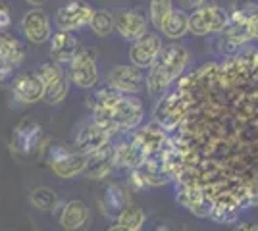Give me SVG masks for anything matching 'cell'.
I'll return each mask as SVG.
<instances>
[{
	"label": "cell",
	"mask_w": 258,
	"mask_h": 231,
	"mask_svg": "<svg viewBox=\"0 0 258 231\" xmlns=\"http://www.w3.org/2000/svg\"><path fill=\"white\" fill-rule=\"evenodd\" d=\"M185 104L162 160L177 187L201 191L216 223L258 204V50L239 48L177 79Z\"/></svg>",
	"instance_id": "6da1fadb"
},
{
	"label": "cell",
	"mask_w": 258,
	"mask_h": 231,
	"mask_svg": "<svg viewBox=\"0 0 258 231\" xmlns=\"http://www.w3.org/2000/svg\"><path fill=\"white\" fill-rule=\"evenodd\" d=\"M91 120L104 131L114 135H127L139 129L145 120V108L137 97L121 95L114 89H98L89 99Z\"/></svg>",
	"instance_id": "7a4b0ae2"
},
{
	"label": "cell",
	"mask_w": 258,
	"mask_h": 231,
	"mask_svg": "<svg viewBox=\"0 0 258 231\" xmlns=\"http://www.w3.org/2000/svg\"><path fill=\"white\" fill-rule=\"evenodd\" d=\"M189 62L187 48L179 43L164 44L160 54L149 67L145 75V89L151 97H162L166 91H170L172 85L177 83V79L185 73V67Z\"/></svg>",
	"instance_id": "3957f363"
},
{
	"label": "cell",
	"mask_w": 258,
	"mask_h": 231,
	"mask_svg": "<svg viewBox=\"0 0 258 231\" xmlns=\"http://www.w3.org/2000/svg\"><path fill=\"white\" fill-rule=\"evenodd\" d=\"M227 14V27L220 33V52L224 56L233 54L250 41H258V4L239 0Z\"/></svg>",
	"instance_id": "277c9868"
},
{
	"label": "cell",
	"mask_w": 258,
	"mask_h": 231,
	"mask_svg": "<svg viewBox=\"0 0 258 231\" xmlns=\"http://www.w3.org/2000/svg\"><path fill=\"white\" fill-rule=\"evenodd\" d=\"M44 158L52 174L60 179H74L77 176H83L87 168V156L76 152L72 146H66V144L48 146Z\"/></svg>",
	"instance_id": "5b68a950"
},
{
	"label": "cell",
	"mask_w": 258,
	"mask_h": 231,
	"mask_svg": "<svg viewBox=\"0 0 258 231\" xmlns=\"http://www.w3.org/2000/svg\"><path fill=\"white\" fill-rule=\"evenodd\" d=\"M183 118H185V104H183L177 89L173 87L170 91H166L160 97V100L154 104L152 121L158 123L168 135H173L179 129Z\"/></svg>",
	"instance_id": "8992f818"
},
{
	"label": "cell",
	"mask_w": 258,
	"mask_h": 231,
	"mask_svg": "<svg viewBox=\"0 0 258 231\" xmlns=\"http://www.w3.org/2000/svg\"><path fill=\"white\" fill-rule=\"evenodd\" d=\"M229 14L218 4H203L189 14V33L195 37H206L222 33L227 27Z\"/></svg>",
	"instance_id": "52a82bcc"
},
{
	"label": "cell",
	"mask_w": 258,
	"mask_h": 231,
	"mask_svg": "<svg viewBox=\"0 0 258 231\" xmlns=\"http://www.w3.org/2000/svg\"><path fill=\"white\" fill-rule=\"evenodd\" d=\"M66 73L70 85L79 89H95L100 81V71L97 66V50L95 48H81L79 54L68 64Z\"/></svg>",
	"instance_id": "ba28073f"
},
{
	"label": "cell",
	"mask_w": 258,
	"mask_h": 231,
	"mask_svg": "<svg viewBox=\"0 0 258 231\" xmlns=\"http://www.w3.org/2000/svg\"><path fill=\"white\" fill-rule=\"evenodd\" d=\"M93 14H95V8L85 0H68L58 8L54 23H56L58 31L76 33V31H81L83 27L91 25Z\"/></svg>",
	"instance_id": "9c48e42d"
},
{
	"label": "cell",
	"mask_w": 258,
	"mask_h": 231,
	"mask_svg": "<svg viewBox=\"0 0 258 231\" xmlns=\"http://www.w3.org/2000/svg\"><path fill=\"white\" fill-rule=\"evenodd\" d=\"M37 73L44 85V102L50 106H60L70 93V79L66 69L54 62H44L39 66Z\"/></svg>",
	"instance_id": "30bf717a"
},
{
	"label": "cell",
	"mask_w": 258,
	"mask_h": 231,
	"mask_svg": "<svg viewBox=\"0 0 258 231\" xmlns=\"http://www.w3.org/2000/svg\"><path fill=\"white\" fill-rule=\"evenodd\" d=\"M106 87L114 89L121 95L137 97L145 89V73L143 69L131 64H119L106 73Z\"/></svg>",
	"instance_id": "8fae6325"
},
{
	"label": "cell",
	"mask_w": 258,
	"mask_h": 231,
	"mask_svg": "<svg viewBox=\"0 0 258 231\" xmlns=\"http://www.w3.org/2000/svg\"><path fill=\"white\" fill-rule=\"evenodd\" d=\"M110 143H112V135L108 131H104L98 123H95V121L89 118V120H85L77 127L72 148L76 152L83 154V156H91L93 152L104 148Z\"/></svg>",
	"instance_id": "7c38bea8"
},
{
	"label": "cell",
	"mask_w": 258,
	"mask_h": 231,
	"mask_svg": "<svg viewBox=\"0 0 258 231\" xmlns=\"http://www.w3.org/2000/svg\"><path fill=\"white\" fill-rule=\"evenodd\" d=\"M52 212L56 221L60 223V227L64 231H83L91 220V210L81 198H72V200L60 202Z\"/></svg>",
	"instance_id": "4fadbf2b"
},
{
	"label": "cell",
	"mask_w": 258,
	"mask_h": 231,
	"mask_svg": "<svg viewBox=\"0 0 258 231\" xmlns=\"http://www.w3.org/2000/svg\"><path fill=\"white\" fill-rule=\"evenodd\" d=\"M12 148L20 156H31L37 150H44L43 127L35 120H23L12 135Z\"/></svg>",
	"instance_id": "5bb4252c"
},
{
	"label": "cell",
	"mask_w": 258,
	"mask_h": 231,
	"mask_svg": "<svg viewBox=\"0 0 258 231\" xmlns=\"http://www.w3.org/2000/svg\"><path fill=\"white\" fill-rule=\"evenodd\" d=\"M12 95L18 104H37L44 99V85L37 71L20 73L12 81Z\"/></svg>",
	"instance_id": "9a60e30c"
},
{
	"label": "cell",
	"mask_w": 258,
	"mask_h": 231,
	"mask_svg": "<svg viewBox=\"0 0 258 231\" xmlns=\"http://www.w3.org/2000/svg\"><path fill=\"white\" fill-rule=\"evenodd\" d=\"M162 46V35L158 33H147L141 37L139 41L131 43L129 46V62L131 66L139 67V69H149L152 62L156 60V56L160 54Z\"/></svg>",
	"instance_id": "2e32d148"
},
{
	"label": "cell",
	"mask_w": 258,
	"mask_h": 231,
	"mask_svg": "<svg viewBox=\"0 0 258 231\" xmlns=\"http://www.w3.org/2000/svg\"><path fill=\"white\" fill-rule=\"evenodd\" d=\"M129 137L145 152L147 158H151V156H156V154L162 152V148L168 143L170 135L164 131L158 123L151 121L147 125H141L139 129H135L133 133H129Z\"/></svg>",
	"instance_id": "e0dca14e"
},
{
	"label": "cell",
	"mask_w": 258,
	"mask_h": 231,
	"mask_svg": "<svg viewBox=\"0 0 258 231\" xmlns=\"http://www.w3.org/2000/svg\"><path fill=\"white\" fill-rule=\"evenodd\" d=\"M22 31L25 35V39L33 44H44L46 41H50L52 25H50L48 14L41 8L29 10L22 20Z\"/></svg>",
	"instance_id": "ac0fdd59"
},
{
	"label": "cell",
	"mask_w": 258,
	"mask_h": 231,
	"mask_svg": "<svg viewBox=\"0 0 258 231\" xmlns=\"http://www.w3.org/2000/svg\"><path fill=\"white\" fill-rule=\"evenodd\" d=\"M116 31L129 43L139 41L149 33V18L141 10H125L116 16Z\"/></svg>",
	"instance_id": "d6986e66"
},
{
	"label": "cell",
	"mask_w": 258,
	"mask_h": 231,
	"mask_svg": "<svg viewBox=\"0 0 258 231\" xmlns=\"http://www.w3.org/2000/svg\"><path fill=\"white\" fill-rule=\"evenodd\" d=\"M50 58H52L54 64H58V66H68L77 54H79V50L83 48L79 41H77V37L74 33H68V31H56L52 33L50 37Z\"/></svg>",
	"instance_id": "ffe728a7"
},
{
	"label": "cell",
	"mask_w": 258,
	"mask_h": 231,
	"mask_svg": "<svg viewBox=\"0 0 258 231\" xmlns=\"http://www.w3.org/2000/svg\"><path fill=\"white\" fill-rule=\"evenodd\" d=\"M129 204H131V198L127 191L118 183H108L98 198V206H100V212L104 214V218L114 221L118 220V216Z\"/></svg>",
	"instance_id": "44dd1931"
},
{
	"label": "cell",
	"mask_w": 258,
	"mask_h": 231,
	"mask_svg": "<svg viewBox=\"0 0 258 231\" xmlns=\"http://www.w3.org/2000/svg\"><path fill=\"white\" fill-rule=\"evenodd\" d=\"M114 168H116V164H114V144L110 143L104 148L87 156V168L83 176L91 181H100V179L110 176L114 172Z\"/></svg>",
	"instance_id": "7402d4cb"
},
{
	"label": "cell",
	"mask_w": 258,
	"mask_h": 231,
	"mask_svg": "<svg viewBox=\"0 0 258 231\" xmlns=\"http://www.w3.org/2000/svg\"><path fill=\"white\" fill-rule=\"evenodd\" d=\"M112 144H114V164H116V168L133 172V170H139L141 166L149 160L139 146L131 141V137H123L121 141Z\"/></svg>",
	"instance_id": "603a6c76"
},
{
	"label": "cell",
	"mask_w": 258,
	"mask_h": 231,
	"mask_svg": "<svg viewBox=\"0 0 258 231\" xmlns=\"http://www.w3.org/2000/svg\"><path fill=\"white\" fill-rule=\"evenodd\" d=\"M175 200H177V204L181 208L191 212L197 218H205V220L210 218L212 206H210V202L206 200V197L201 191L189 187H177V191H175Z\"/></svg>",
	"instance_id": "cb8c5ba5"
},
{
	"label": "cell",
	"mask_w": 258,
	"mask_h": 231,
	"mask_svg": "<svg viewBox=\"0 0 258 231\" xmlns=\"http://www.w3.org/2000/svg\"><path fill=\"white\" fill-rule=\"evenodd\" d=\"M160 35L170 39V41H177V39H183L185 35L189 33V14L181 8H173L170 12V16L162 22L160 25Z\"/></svg>",
	"instance_id": "d4e9b609"
},
{
	"label": "cell",
	"mask_w": 258,
	"mask_h": 231,
	"mask_svg": "<svg viewBox=\"0 0 258 231\" xmlns=\"http://www.w3.org/2000/svg\"><path fill=\"white\" fill-rule=\"evenodd\" d=\"M0 58L14 67H18L25 60V46L16 35L0 31Z\"/></svg>",
	"instance_id": "484cf974"
},
{
	"label": "cell",
	"mask_w": 258,
	"mask_h": 231,
	"mask_svg": "<svg viewBox=\"0 0 258 231\" xmlns=\"http://www.w3.org/2000/svg\"><path fill=\"white\" fill-rule=\"evenodd\" d=\"M29 202L37 210H41V212H52L60 204V198H58V195L50 187L39 185V187H35L29 193Z\"/></svg>",
	"instance_id": "4316f807"
},
{
	"label": "cell",
	"mask_w": 258,
	"mask_h": 231,
	"mask_svg": "<svg viewBox=\"0 0 258 231\" xmlns=\"http://www.w3.org/2000/svg\"><path fill=\"white\" fill-rule=\"evenodd\" d=\"M116 223L123 225V227L129 231H143L145 225H147V214H145V210L139 208V206L129 204L127 208L118 216Z\"/></svg>",
	"instance_id": "83f0119b"
},
{
	"label": "cell",
	"mask_w": 258,
	"mask_h": 231,
	"mask_svg": "<svg viewBox=\"0 0 258 231\" xmlns=\"http://www.w3.org/2000/svg\"><path fill=\"white\" fill-rule=\"evenodd\" d=\"M89 27L98 37H108V35L116 29V16L108 10H95Z\"/></svg>",
	"instance_id": "f1b7e54d"
},
{
	"label": "cell",
	"mask_w": 258,
	"mask_h": 231,
	"mask_svg": "<svg viewBox=\"0 0 258 231\" xmlns=\"http://www.w3.org/2000/svg\"><path fill=\"white\" fill-rule=\"evenodd\" d=\"M173 10V0H151L149 2V22L160 29L162 22L170 16V12Z\"/></svg>",
	"instance_id": "f546056e"
},
{
	"label": "cell",
	"mask_w": 258,
	"mask_h": 231,
	"mask_svg": "<svg viewBox=\"0 0 258 231\" xmlns=\"http://www.w3.org/2000/svg\"><path fill=\"white\" fill-rule=\"evenodd\" d=\"M10 23H12L10 6H8V4H4V2H0V31H2V29H6Z\"/></svg>",
	"instance_id": "4dcf8cb0"
},
{
	"label": "cell",
	"mask_w": 258,
	"mask_h": 231,
	"mask_svg": "<svg viewBox=\"0 0 258 231\" xmlns=\"http://www.w3.org/2000/svg\"><path fill=\"white\" fill-rule=\"evenodd\" d=\"M14 69H16V67L12 66V64H8L6 60L0 58V81H6V79L14 73Z\"/></svg>",
	"instance_id": "1f68e13d"
},
{
	"label": "cell",
	"mask_w": 258,
	"mask_h": 231,
	"mask_svg": "<svg viewBox=\"0 0 258 231\" xmlns=\"http://www.w3.org/2000/svg\"><path fill=\"white\" fill-rule=\"evenodd\" d=\"M143 231H170V227H168V223H164V221H152V223L147 221V225H145Z\"/></svg>",
	"instance_id": "d6a6232c"
},
{
	"label": "cell",
	"mask_w": 258,
	"mask_h": 231,
	"mask_svg": "<svg viewBox=\"0 0 258 231\" xmlns=\"http://www.w3.org/2000/svg\"><path fill=\"white\" fill-rule=\"evenodd\" d=\"M233 231H258V223L254 221H239Z\"/></svg>",
	"instance_id": "836d02e7"
},
{
	"label": "cell",
	"mask_w": 258,
	"mask_h": 231,
	"mask_svg": "<svg viewBox=\"0 0 258 231\" xmlns=\"http://www.w3.org/2000/svg\"><path fill=\"white\" fill-rule=\"evenodd\" d=\"M181 2L183 8H199V6H203L206 0H179Z\"/></svg>",
	"instance_id": "e575fe53"
},
{
	"label": "cell",
	"mask_w": 258,
	"mask_h": 231,
	"mask_svg": "<svg viewBox=\"0 0 258 231\" xmlns=\"http://www.w3.org/2000/svg\"><path fill=\"white\" fill-rule=\"evenodd\" d=\"M106 231H129V229H125L123 225H119V223H116V221H114V223H112V225H110Z\"/></svg>",
	"instance_id": "d590c367"
},
{
	"label": "cell",
	"mask_w": 258,
	"mask_h": 231,
	"mask_svg": "<svg viewBox=\"0 0 258 231\" xmlns=\"http://www.w3.org/2000/svg\"><path fill=\"white\" fill-rule=\"evenodd\" d=\"M27 4H31V6H35V8H39V6H43L46 0H25Z\"/></svg>",
	"instance_id": "8d00e7d4"
}]
</instances>
